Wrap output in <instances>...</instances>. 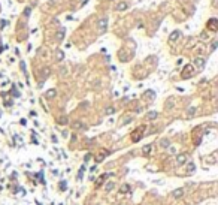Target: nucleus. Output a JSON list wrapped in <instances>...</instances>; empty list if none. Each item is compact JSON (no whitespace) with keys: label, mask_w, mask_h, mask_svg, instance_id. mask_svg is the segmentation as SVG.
Instances as JSON below:
<instances>
[{"label":"nucleus","mask_w":218,"mask_h":205,"mask_svg":"<svg viewBox=\"0 0 218 205\" xmlns=\"http://www.w3.org/2000/svg\"><path fill=\"white\" fill-rule=\"evenodd\" d=\"M54 96H55V90H48L47 91V97L51 99V97H54Z\"/></svg>","instance_id":"obj_24"},{"label":"nucleus","mask_w":218,"mask_h":205,"mask_svg":"<svg viewBox=\"0 0 218 205\" xmlns=\"http://www.w3.org/2000/svg\"><path fill=\"white\" fill-rule=\"evenodd\" d=\"M105 112H106V114L109 115V114H114V112H115V109L112 108V107H108V108H106V111H105Z\"/></svg>","instance_id":"obj_29"},{"label":"nucleus","mask_w":218,"mask_h":205,"mask_svg":"<svg viewBox=\"0 0 218 205\" xmlns=\"http://www.w3.org/2000/svg\"><path fill=\"white\" fill-rule=\"evenodd\" d=\"M193 75H194V68H193V64H187L185 68L182 69V74H181L182 79H188V78H191Z\"/></svg>","instance_id":"obj_1"},{"label":"nucleus","mask_w":218,"mask_h":205,"mask_svg":"<svg viewBox=\"0 0 218 205\" xmlns=\"http://www.w3.org/2000/svg\"><path fill=\"white\" fill-rule=\"evenodd\" d=\"M19 66H21V70H23V74H24L25 76H27V70H25V63H24V62H21V63H19Z\"/></svg>","instance_id":"obj_27"},{"label":"nucleus","mask_w":218,"mask_h":205,"mask_svg":"<svg viewBox=\"0 0 218 205\" xmlns=\"http://www.w3.org/2000/svg\"><path fill=\"white\" fill-rule=\"evenodd\" d=\"M64 35H66V30H64V29H60V30L57 31V36H55V38H57V41H58V42H61V41H63V38H64Z\"/></svg>","instance_id":"obj_10"},{"label":"nucleus","mask_w":218,"mask_h":205,"mask_svg":"<svg viewBox=\"0 0 218 205\" xmlns=\"http://www.w3.org/2000/svg\"><path fill=\"white\" fill-rule=\"evenodd\" d=\"M194 171H196V165L193 162H187V172L188 174H193Z\"/></svg>","instance_id":"obj_9"},{"label":"nucleus","mask_w":218,"mask_h":205,"mask_svg":"<svg viewBox=\"0 0 218 205\" xmlns=\"http://www.w3.org/2000/svg\"><path fill=\"white\" fill-rule=\"evenodd\" d=\"M108 154H109V151H108V150H103L102 153H100V154L97 156V159H96V160H97V162H102V160H103V159L106 157Z\"/></svg>","instance_id":"obj_12"},{"label":"nucleus","mask_w":218,"mask_h":205,"mask_svg":"<svg viewBox=\"0 0 218 205\" xmlns=\"http://www.w3.org/2000/svg\"><path fill=\"white\" fill-rule=\"evenodd\" d=\"M169 144H170L169 139H161V141H160V145H161V147H169Z\"/></svg>","instance_id":"obj_25"},{"label":"nucleus","mask_w":218,"mask_h":205,"mask_svg":"<svg viewBox=\"0 0 218 205\" xmlns=\"http://www.w3.org/2000/svg\"><path fill=\"white\" fill-rule=\"evenodd\" d=\"M208 29L212 30V31H217V18H211L209 23H208Z\"/></svg>","instance_id":"obj_6"},{"label":"nucleus","mask_w":218,"mask_h":205,"mask_svg":"<svg viewBox=\"0 0 218 205\" xmlns=\"http://www.w3.org/2000/svg\"><path fill=\"white\" fill-rule=\"evenodd\" d=\"M187 162H188V154L184 153V154H178L176 156V165L178 166H182V165H185Z\"/></svg>","instance_id":"obj_3"},{"label":"nucleus","mask_w":218,"mask_h":205,"mask_svg":"<svg viewBox=\"0 0 218 205\" xmlns=\"http://www.w3.org/2000/svg\"><path fill=\"white\" fill-rule=\"evenodd\" d=\"M131 120H133V118H131V117H127V118H124V120H121V121H123V124H129Z\"/></svg>","instance_id":"obj_30"},{"label":"nucleus","mask_w":218,"mask_h":205,"mask_svg":"<svg viewBox=\"0 0 218 205\" xmlns=\"http://www.w3.org/2000/svg\"><path fill=\"white\" fill-rule=\"evenodd\" d=\"M97 27H99V31H100V33H105V31H106V27H108V18L99 19Z\"/></svg>","instance_id":"obj_4"},{"label":"nucleus","mask_w":218,"mask_h":205,"mask_svg":"<svg viewBox=\"0 0 218 205\" xmlns=\"http://www.w3.org/2000/svg\"><path fill=\"white\" fill-rule=\"evenodd\" d=\"M147 96H148L149 99H154V97H155V93H154L153 90H148L147 93H145V97H147Z\"/></svg>","instance_id":"obj_20"},{"label":"nucleus","mask_w":218,"mask_h":205,"mask_svg":"<svg viewBox=\"0 0 218 205\" xmlns=\"http://www.w3.org/2000/svg\"><path fill=\"white\" fill-rule=\"evenodd\" d=\"M58 123H60V124H67V117H66V115L61 117L60 120H58Z\"/></svg>","instance_id":"obj_28"},{"label":"nucleus","mask_w":218,"mask_h":205,"mask_svg":"<svg viewBox=\"0 0 218 205\" xmlns=\"http://www.w3.org/2000/svg\"><path fill=\"white\" fill-rule=\"evenodd\" d=\"M117 9H118V11H124V9H127V3H120Z\"/></svg>","instance_id":"obj_26"},{"label":"nucleus","mask_w":218,"mask_h":205,"mask_svg":"<svg viewBox=\"0 0 218 205\" xmlns=\"http://www.w3.org/2000/svg\"><path fill=\"white\" fill-rule=\"evenodd\" d=\"M205 64H206V62H205V58H202V57H197V58H194V66L199 70H203L205 69Z\"/></svg>","instance_id":"obj_5"},{"label":"nucleus","mask_w":218,"mask_h":205,"mask_svg":"<svg viewBox=\"0 0 218 205\" xmlns=\"http://www.w3.org/2000/svg\"><path fill=\"white\" fill-rule=\"evenodd\" d=\"M84 171H85V166H81V169H79V172H78V181H81L82 180V175H84Z\"/></svg>","instance_id":"obj_17"},{"label":"nucleus","mask_w":218,"mask_h":205,"mask_svg":"<svg viewBox=\"0 0 218 205\" xmlns=\"http://www.w3.org/2000/svg\"><path fill=\"white\" fill-rule=\"evenodd\" d=\"M108 177H109V174H103V175H100V178H97V181H96V186H97V187H99V186H102L103 181L106 180Z\"/></svg>","instance_id":"obj_8"},{"label":"nucleus","mask_w":218,"mask_h":205,"mask_svg":"<svg viewBox=\"0 0 218 205\" xmlns=\"http://www.w3.org/2000/svg\"><path fill=\"white\" fill-rule=\"evenodd\" d=\"M11 94H12V96H15V97H19V91L15 88V85L12 87V90H11Z\"/></svg>","instance_id":"obj_21"},{"label":"nucleus","mask_w":218,"mask_h":205,"mask_svg":"<svg viewBox=\"0 0 218 205\" xmlns=\"http://www.w3.org/2000/svg\"><path fill=\"white\" fill-rule=\"evenodd\" d=\"M151 148H153V145H145V147H143V150H142L143 156H148V154L151 153Z\"/></svg>","instance_id":"obj_13"},{"label":"nucleus","mask_w":218,"mask_h":205,"mask_svg":"<svg viewBox=\"0 0 218 205\" xmlns=\"http://www.w3.org/2000/svg\"><path fill=\"white\" fill-rule=\"evenodd\" d=\"M157 112L155 111H151V112H148V114H147V118H148V120H154V118H157Z\"/></svg>","instance_id":"obj_15"},{"label":"nucleus","mask_w":218,"mask_h":205,"mask_svg":"<svg viewBox=\"0 0 218 205\" xmlns=\"http://www.w3.org/2000/svg\"><path fill=\"white\" fill-rule=\"evenodd\" d=\"M143 132H145V126H139V127L133 132V133H131V139H133V142H137V141L142 139Z\"/></svg>","instance_id":"obj_2"},{"label":"nucleus","mask_w":218,"mask_h":205,"mask_svg":"<svg viewBox=\"0 0 218 205\" xmlns=\"http://www.w3.org/2000/svg\"><path fill=\"white\" fill-rule=\"evenodd\" d=\"M196 114V108H193V107H191V108H188V112H187V117L190 118V117H193Z\"/></svg>","instance_id":"obj_19"},{"label":"nucleus","mask_w":218,"mask_h":205,"mask_svg":"<svg viewBox=\"0 0 218 205\" xmlns=\"http://www.w3.org/2000/svg\"><path fill=\"white\" fill-rule=\"evenodd\" d=\"M30 11H31V9H30V8H27V9L24 11V15H25V17H29V15H30Z\"/></svg>","instance_id":"obj_32"},{"label":"nucleus","mask_w":218,"mask_h":205,"mask_svg":"<svg viewBox=\"0 0 218 205\" xmlns=\"http://www.w3.org/2000/svg\"><path fill=\"white\" fill-rule=\"evenodd\" d=\"M184 195V189H176V190H173L172 192V196L175 198V199H178V198H181Z\"/></svg>","instance_id":"obj_7"},{"label":"nucleus","mask_w":218,"mask_h":205,"mask_svg":"<svg viewBox=\"0 0 218 205\" xmlns=\"http://www.w3.org/2000/svg\"><path fill=\"white\" fill-rule=\"evenodd\" d=\"M66 189H67V181L66 180L60 181V190H66Z\"/></svg>","instance_id":"obj_22"},{"label":"nucleus","mask_w":218,"mask_h":205,"mask_svg":"<svg viewBox=\"0 0 218 205\" xmlns=\"http://www.w3.org/2000/svg\"><path fill=\"white\" fill-rule=\"evenodd\" d=\"M179 36H181V31H179V30H175V31L170 35V38H169V39H170V42H175V41H176V39L179 38Z\"/></svg>","instance_id":"obj_11"},{"label":"nucleus","mask_w":218,"mask_h":205,"mask_svg":"<svg viewBox=\"0 0 218 205\" xmlns=\"http://www.w3.org/2000/svg\"><path fill=\"white\" fill-rule=\"evenodd\" d=\"M90 159H91V154L88 153L87 156H85V157H84V162H85V163H88V162H90Z\"/></svg>","instance_id":"obj_31"},{"label":"nucleus","mask_w":218,"mask_h":205,"mask_svg":"<svg viewBox=\"0 0 218 205\" xmlns=\"http://www.w3.org/2000/svg\"><path fill=\"white\" fill-rule=\"evenodd\" d=\"M6 24H8V23H6V21H5V19H2V23H0V25H2V29L5 27V25H6Z\"/></svg>","instance_id":"obj_34"},{"label":"nucleus","mask_w":218,"mask_h":205,"mask_svg":"<svg viewBox=\"0 0 218 205\" xmlns=\"http://www.w3.org/2000/svg\"><path fill=\"white\" fill-rule=\"evenodd\" d=\"M73 129H78V130H81V129H85V126L81 123V121H75L73 123Z\"/></svg>","instance_id":"obj_16"},{"label":"nucleus","mask_w":218,"mask_h":205,"mask_svg":"<svg viewBox=\"0 0 218 205\" xmlns=\"http://www.w3.org/2000/svg\"><path fill=\"white\" fill-rule=\"evenodd\" d=\"M120 192H121V193H130V187L127 186V184H125V186H123V187H121V190H120Z\"/></svg>","instance_id":"obj_23"},{"label":"nucleus","mask_w":218,"mask_h":205,"mask_svg":"<svg viewBox=\"0 0 218 205\" xmlns=\"http://www.w3.org/2000/svg\"><path fill=\"white\" fill-rule=\"evenodd\" d=\"M114 189H115V183L108 181V184H106V187H105V190H106V192H111V190H114Z\"/></svg>","instance_id":"obj_14"},{"label":"nucleus","mask_w":218,"mask_h":205,"mask_svg":"<svg viewBox=\"0 0 218 205\" xmlns=\"http://www.w3.org/2000/svg\"><path fill=\"white\" fill-rule=\"evenodd\" d=\"M67 135H69V133H67V130H63V136H64V138H67Z\"/></svg>","instance_id":"obj_35"},{"label":"nucleus","mask_w":218,"mask_h":205,"mask_svg":"<svg viewBox=\"0 0 218 205\" xmlns=\"http://www.w3.org/2000/svg\"><path fill=\"white\" fill-rule=\"evenodd\" d=\"M63 58H64V52H63L61 50H58V51H57V60H58V62H61Z\"/></svg>","instance_id":"obj_18"},{"label":"nucleus","mask_w":218,"mask_h":205,"mask_svg":"<svg viewBox=\"0 0 218 205\" xmlns=\"http://www.w3.org/2000/svg\"><path fill=\"white\" fill-rule=\"evenodd\" d=\"M215 48H217V42H212V47H211V50L215 51Z\"/></svg>","instance_id":"obj_33"}]
</instances>
